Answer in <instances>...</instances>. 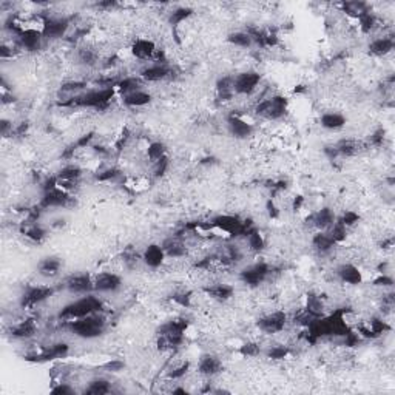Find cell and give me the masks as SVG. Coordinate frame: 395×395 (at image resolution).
Wrapping results in <instances>:
<instances>
[{
  "instance_id": "52a82bcc",
  "label": "cell",
  "mask_w": 395,
  "mask_h": 395,
  "mask_svg": "<svg viewBox=\"0 0 395 395\" xmlns=\"http://www.w3.org/2000/svg\"><path fill=\"white\" fill-rule=\"evenodd\" d=\"M70 201L68 191L62 190L61 187H54L50 190H45V194L41 201V207L42 209H50V207H62L67 206V203Z\"/></svg>"
},
{
  "instance_id": "680465c9",
  "label": "cell",
  "mask_w": 395,
  "mask_h": 395,
  "mask_svg": "<svg viewBox=\"0 0 395 395\" xmlns=\"http://www.w3.org/2000/svg\"><path fill=\"white\" fill-rule=\"evenodd\" d=\"M91 137H93V133H88V134H85L84 137H81L79 141H77V144L74 145L76 148L79 147V148H82V147H85L90 141H91Z\"/></svg>"
},
{
  "instance_id": "74e56055",
  "label": "cell",
  "mask_w": 395,
  "mask_h": 395,
  "mask_svg": "<svg viewBox=\"0 0 395 395\" xmlns=\"http://www.w3.org/2000/svg\"><path fill=\"white\" fill-rule=\"evenodd\" d=\"M117 87H119V91L127 96L130 93H134V91L141 90V82L134 77H128V79H124L122 82H119Z\"/></svg>"
},
{
  "instance_id": "4fadbf2b",
  "label": "cell",
  "mask_w": 395,
  "mask_h": 395,
  "mask_svg": "<svg viewBox=\"0 0 395 395\" xmlns=\"http://www.w3.org/2000/svg\"><path fill=\"white\" fill-rule=\"evenodd\" d=\"M67 289L71 293H87L94 289V281L88 275H74L67 281Z\"/></svg>"
},
{
  "instance_id": "603a6c76",
  "label": "cell",
  "mask_w": 395,
  "mask_h": 395,
  "mask_svg": "<svg viewBox=\"0 0 395 395\" xmlns=\"http://www.w3.org/2000/svg\"><path fill=\"white\" fill-rule=\"evenodd\" d=\"M162 249L165 252V255L171 256V258H179L185 253V246L182 244L181 240L177 238H168L164 241L162 244Z\"/></svg>"
},
{
  "instance_id": "be15d7a7",
  "label": "cell",
  "mask_w": 395,
  "mask_h": 395,
  "mask_svg": "<svg viewBox=\"0 0 395 395\" xmlns=\"http://www.w3.org/2000/svg\"><path fill=\"white\" fill-rule=\"evenodd\" d=\"M116 5V2H104V4H101L99 7H104V8H111V7H114Z\"/></svg>"
},
{
  "instance_id": "7a4b0ae2",
  "label": "cell",
  "mask_w": 395,
  "mask_h": 395,
  "mask_svg": "<svg viewBox=\"0 0 395 395\" xmlns=\"http://www.w3.org/2000/svg\"><path fill=\"white\" fill-rule=\"evenodd\" d=\"M114 96L113 88H102V90H94L82 96H74L70 97L68 102H62V105H74V107H90V108H99L107 105L111 97Z\"/></svg>"
},
{
  "instance_id": "ac0fdd59",
  "label": "cell",
  "mask_w": 395,
  "mask_h": 395,
  "mask_svg": "<svg viewBox=\"0 0 395 395\" xmlns=\"http://www.w3.org/2000/svg\"><path fill=\"white\" fill-rule=\"evenodd\" d=\"M42 31L39 30H25L22 34H21V44L30 50V51H34V50H39L41 48V42H42Z\"/></svg>"
},
{
  "instance_id": "30bf717a",
  "label": "cell",
  "mask_w": 395,
  "mask_h": 395,
  "mask_svg": "<svg viewBox=\"0 0 395 395\" xmlns=\"http://www.w3.org/2000/svg\"><path fill=\"white\" fill-rule=\"evenodd\" d=\"M68 30V21L67 19H45L42 34L44 37L56 39L62 37Z\"/></svg>"
},
{
  "instance_id": "9f6ffc18",
  "label": "cell",
  "mask_w": 395,
  "mask_h": 395,
  "mask_svg": "<svg viewBox=\"0 0 395 395\" xmlns=\"http://www.w3.org/2000/svg\"><path fill=\"white\" fill-rule=\"evenodd\" d=\"M104 367H105V369H108V370L117 372V370H121V369L124 367V363H122V361H116V360H113V361H110V363L104 364Z\"/></svg>"
},
{
  "instance_id": "f1b7e54d",
  "label": "cell",
  "mask_w": 395,
  "mask_h": 395,
  "mask_svg": "<svg viewBox=\"0 0 395 395\" xmlns=\"http://www.w3.org/2000/svg\"><path fill=\"white\" fill-rule=\"evenodd\" d=\"M333 212L330 209H321L315 216H313V223H315V227L318 229H327L333 224Z\"/></svg>"
},
{
  "instance_id": "d6a6232c",
  "label": "cell",
  "mask_w": 395,
  "mask_h": 395,
  "mask_svg": "<svg viewBox=\"0 0 395 395\" xmlns=\"http://www.w3.org/2000/svg\"><path fill=\"white\" fill-rule=\"evenodd\" d=\"M247 241H249V247L253 252H263L264 247H266V241L258 230H250L247 233Z\"/></svg>"
},
{
  "instance_id": "f907efd6",
  "label": "cell",
  "mask_w": 395,
  "mask_h": 395,
  "mask_svg": "<svg viewBox=\"0 0 395 395\" xmlns=\"http://www.w3.org/2000/svg\"><path fill=\"white\" fill-rule=\"evenodd\" d=\"M188 367H190V364H188V363H182L181 366L174 367V369L170 372V378H181V377H184V375L187 373Z\"/></svg>"
},
{
  "instance_id": "91938a15",
  "label": "cell",
  "mask_w": 395,
  "mask_h": 395,
  "mask_svg": "<svg viewBox=\"0 0 395 395\" xmlns=\"http://www.w3.org/2000/svg\"><path fill=\"white\" fill-rule=\"evenodd\" d=\"M53 393H73V389L71 387H68V386H57V387H54L53 389Z\"/></svg>"
},
{
  "instance_id": "e7e4bbea",
  "label": "cell",
  "mask_w": 395,
  "mask_h": 395,
  "mask_svg": "<svg viewBox=\"0 0 395 395\" xmlns=\"http://www.w3.org/2000/svg\"><path fill=\"white\" fill-rule=\"evenodd\" d=\"M8 127H10V125H8V122H7V121H4V122H2V133H4V134H7Z\"/></svg>"
},
{
  "instance_id": "f6af8a7d",
  "label": "cell",
  "mask_w": 395,
  "mask_h": 395,
  "mask_svg": "<svg viewBox=\"0 0 395 395\" xmlns=\"http://www.w3.org/2000/svg\"><path fill=\"white\" fill-rule=\"evenodd\" d=\"M84 87H85V84H82V82H70V84L62 85L61 93L62 94H76L77 91L84 90Z\"/></svg>"
},
{
  "instance_id": "3957f363",
  "label": "cell",
  "mask_w": 395,
  "mask_h": 395,
  "mask_svg": "<svg viewBox=\"0 0 395 395\" xmlns=\"http://www.w3.org/2000/svg\"><path fill=\"white\" fill-rule=\"evenodd\" d=\"M105 329V321L101 317L88 315L84 318H77L71 323V330L73 333H76L81 338H96L99 335H102Z\"/></svg>"
},
{
  "instance_id": "60d3db41",
  "label": "cell",
  "mask_w": 395,
  "mask_h": 395,
  "mask_svg": "<svg viewBox=\"0 0 395 395\" xmlns=\"http://www.w3.org/2000/svg\"><path fill=\"white\" fill-rule=\"evenodd\" d=\"M346 13L350 14V16H355V17H361L363 14L367 13V8L364 4H360V2H349V4H344L343 5Z\"/></svg>"
},
{
  "instance_id": "681fc988",
  "label": "cell",
  "mask_w": 395,
  "mask_h": 395,
  "mask_svg": "<svg viewBox=\"0 0 395 395\" xmlns=\"http://www.w3.org/2000/svg\"><path fill=\"white\" fill-rule=\"evenodd\" d=\"M167 168H168V159H167V157H162L161 161L154 162V170H153V173H154L156 177H159V176H162V174L167 171Z\"/></svg>"
},
{
  "instance_id": "ffe728a7",
  "label": "cell",
  "mask_w": 395,
  "mask_h": 395,
  "mask_svg": "<svg viewBox=\"0 0 395 395\" xmlns=\"http://www.w3.org/2000/svg\"><path fill=\"white\" fill-rule=\"evenodd\" d=\"M338 276L341 278V281L347 283V284H360L361 283V272L352 266V264H343L340 269H338Z\"/></svg>"
},
{
  "instance_id": "7402d4cb",
  "label": "cell",
  "mask_w": 395,
  "mask_h": 395,
  "mask_svg": "<svg viewBox=\"0 0 395 395\" xmlns=\"http://www.w3.org/2000/svg\"><path fill=\"white\" fill-rule=\"evenodd\" d=\"M392 48H393V41L390 37L377 39L369 45V51L373 56H386L392 51Z\"/></svg>"
},
{
  "instance_id": "8992f818",
  "label": "cell",
  "mask_w": 395,
  "mask_h": 395,
  "mask_svg": "<svg viewBox=\"0 0 395 395\" xmlns=\"http://www.w3.org/2000/svg\"><path fill=\"white\" fill-rule=\"evenodd\" d=\"M261 81V76L255 71H246L235 77L233 90L238 94H250L256 90L258 84Z\"/></svg>"
},
{
  "instance_id": "f546056e",
  "label": "cell",
  "mask_w": 395,
  "mask_h": 395,
  "mask_svg": "<svg viewBox=\"0 0 395 395\" xmlns=\"http://www.w3.org/2000/svg\"><path fill=\"white\" fill-rule=\"evenodd\" d=\"M335 151H337V154H341V156H353L360 151V144L357 141L346 139V141H341L337 144Z\"/></svg>"
},
{
  "instance_id": "5bb4252c",
  "label": "cell",
  "mask_w": 395,
  "mask_h": 395,
  "mask_svg": "<svg viewBox=\"0 0 395 395\" xmlns=\"http://www.w3.org/2000/svg\"><path fill=\"white\" fill-rule=\"evenodd\" d=\"M229 130L235 137L244 139L252 134L253 127H252V124L246 122L244 119H241L238 116H232V117H229Z\"/></svg>"
},
{
  "instance_id": "816d5d0a",
  "label": "cell",
  "mask_w": 395,
  "mask_h": 395,
  "mask_svg": "<svg viewBox=\"0 0 395 395\" xmlns=\"http://www.w3.org/2000/svg\"><path fill=\"white\" fill-rule=\"evenodd\" d=\"M116 176H119V171H117L116 168H108V170L99 173L96 177H97L99 181H110V179H114Z\"/></svg>"
},
{
  "instance_id": "e575fe53",
  "label": "cell",
  "mask_w": 395,
  "mask_h": 395,
  "mask_svg": "<svg viewBox=\"0 0 395 395\" xmlns=\"http://www.w3.org/2000/svg\"><path fill=\"white\" fill-rule=\"evenodd\" d=\"M333 244L335 243L332 241V238L327 233H317L313 236V246L320 252H329L333 247Z\"/></svg>"
},
{
  "instance_id": "7dc6e473",
  "label": "cell",
  "mask_w": 395,
  "mask_h": 395,
  "mask_svg": "<svg viewBox=\"0 0 395 395\" xmlns=\"http://www.w3.org/2000/svg\"><path fill=\"white\" fill-rule=\"evenodd\" d=\"M241 353L243 355H247V357H255V355H258L260 353V346L258 344H255V343H246V344H243L241 346Z\"/></svg>"
},
{
  "instance_id": "8d00e7d4",
  "label": "cell",
  "mask_w": 395,
  "mask_h": 395,
  "mask_svg": "<svg viewBox=\"0 0 395 395\" xmlns=\"http://www.w3.org/2000/svg\"><path fill=\"white\" fill-rule=\"evenodd\" d=\"M85 392L91 393V395H105L110 392V384L107 380H94L90 383V386Z\"/></svg>"
},
{
  "instance_id": "6da1fadb",
  "label": "cell",
  "mask_w": 395,
  "mask_h": 395,
  "mask_svg": "<svg viewBox=\"0 0 395 395\" xmlns=\"http://www.w3.org/2000/svg\"><path fill=\"white\" fill-rule=\"evenodd\" d=\"M101 307H102L101 300L90 295V297H84V298L65 306L61 312V317L67 318V320H77V318H84V317L99 312Z\"/></svg>"
},
{
  "instance_id": "db71d44e",
  "label": "cell",
  "mask_w": 395,
  "mask_h": 395,
  "mask_svg": "<svg viewBox=\"0 0 395 395\" xmlns=\"http://www.w3.org/2000/svg\"><path fill=\"white\" fill-rule=\"evenodd\" d=\"M384 141V130H377L372 136H370V144L372 145H381Z\"/></svg>"
},
{
  "instance_id": "484cf974",
  "label": "cell",
  "mask_w": 395,
  "mask_h": 395,
  "mask_svg": "<svg viewBox=\"0 0 395 395\" xmlns=\"http://www.w3.org/2000/svg\"><path fill=\"white\" fill-rule=\"evenodd\" d=\"M233 82L235 77H223L218 81L216 84V91H218V97L221 101H230L235 90H233Z\"/></svg>"
},
{
  "instance_id": "9a60e30c",
  "label": "cell",
  "mask_w": 395,
  "mask_h": 395,
  "mask_svg": "<svg viewBox=\"0 0 395 395\" xmlns=\"http://www.w3.org/2000/svg\"><path fill=\"white\" fill-rule=\"evenodd\" d=\"M121 286V278L114 273H101L94 280V289L99 292H113L119 289Z\"/></svg>"
},
{
  "instance_id": "ab89813d",
  "label": "cell",
  "mask_w": 395,
  "mask_h": 395,
  "mask_svg": "<svg viewBox=\"0 0 395 395\" xmlns=\"http://www.w3.org/2000/svg\"><path fill=\"white\" fill-rule=\"evenodd\" d=\"M191 14H193V11H191L190 8H177V10H174V11L171 13V16H170V24L176 27V25L182 24L185 19H188Z\"/></svg>"
},
{
  "instance_id": "6f0895ef",
  "label": "cell",
  "mask_w": 395,
  "mask_h": 395,
  "mask_svg": "<svg viewBox=\"0 0 395 395\" xmlns=\"http://www.w3.org/2000/svg\"><path fill=\"white\" fill-rule=\"evenodd\" d=\"M392 284H393L392 278H389V276H386V275H383V276H380V278H377V280H375V286L387 287V286H392Z\"/></svg>"
},
{
  "instance_id": "836d02e7",
  "label": "cell",
  "mask_w": 395,
  "mask_h": 395,
  "mask_svg": "<svg viewBox=\"0 0 395 395\" xmlns=\"http://www.w3.org/2000/svg\"><path fill=\"white\" fill-rule=\"evenodd\" d=\"M227 41H229L232 45H236V47H241V48H247V47H250V45L253 44L252 37H250L247 33H243V31L229 34Z\"/></svg>"
},
{
  "instance_id": "5b68a950",
  "label": "cell",
  "mask_w": 395,
  "mask_h": 395,
  "mask_svg": "<svg viewBox=\"0 0 395 395\" xmlns=\"http://www.w3.org/2000/svg\"><path fill=\"white\" fill-rule=\"evenodd\" d=\"M213 227L229 233V235H243V233H249L252 229H249L250 224L246 223H241L238 218L235 216H230V215H221V216H216L213 221H212Z\"/></svg>"
},
{
  "instance_id": "cb8c5ba5",
  "label": "cell",
  "mask_w": 395,
  "mask_h": 395,
  "mask_svg": "<svg viewBox=\"0 0 395 395\" xmlns=\"http://www.w3.org/2000/svg\"><path fill=\"white\" fill-rule=\"evenodd\" d=\"M187 330V321L182 318L177 320H171L167 324H164L159 329L161 335H184V332Z\"/></svg>"
},
{
  "instance_id": "7c38bea8",
  "label": "cell",
  "mask_w": 395,
  "mask_h": 395,
  "mask_svg": "<svg viewBox=\"0 0 395 395\" xmlns=\"http://www.w3.org/2000/svg\"><path fill=\"white\" fill-rule=\"evenodd\" d=\"M53 289L51 287H44V286H39V287H31L25 292L24 295V300H22V304L24 306H34V304H39L42 301H45L47 298H50L53 295Z\"/></svg>"
},
{
  "instance_id": "1f68e13d",
  "label": "cell",
  "mask_w": 395,
  "mask_h": 395,
  "mask_svg": "<svg viewBox=\"0 0 395 395\" xmlns=\"http://www.w3.org/2000/svg\"><path fill=\"white\" fill-rule=\"evenodd\" d=\"M34 332H36V324H34V321H31V320L22 321L21 324H17V326L11 330L13 337H17V338H28V337L34 335Z\"/></svg>"
},
{
  "instance_id": "b9f144b4",
  "label": "cell",
  "mask_w": 395,
  "mask_h": 395,
  "mask_svg": "<svg viewBox=\"0 0 395 395\" xmlns=\"http://www.w3.org/2000/svg\"><path fill=\"white\" fill-rule=\"evenodd\" d=\"M346 235H347V227L343 226L341 223H337V224L332 227L330 233H329V236L332 238L333 243H343V241L346 240Z\"/></svg>"
},
{
  "instance_id": "c3c4849f",
  "label": "cell",
  "mask_w": 395,
  "mask_h": 395,
  "mask_svg": "<svg viewBox=\"0 0 395 395\" xmlns=\"http://www.w3.org/2000/svg\"><path fill=\"white\" fill-rule=\"evenodd\" d=\"M358 220H360V216H358L355 212H346V213L343 215V218H341L340 223H341L343 226H346V227H350V226L357 224Z\"/></svg>"
},
{
  "instance_id": "ee69618b",
  "label": "cell",
  "mask_w": 395,
  "mask_h": 395,
  "mask_svg": "<svg viewBox=\"0 0 395 395\" xmlns=\"http://www.w3.org/2000/svg\"><path fill=\"white\" fill-rule=\"evenodd\" d=\"M25 235H27L28 238H31L33 241H42V240L47 236V232H45L41 226L31 224V226H28V229L25 230Z\"/></svg>"
},
{
  "instance_id": "d590c367",
  "label": "cell",
  "mask_w": 395,
  "mask_h": 395,
  "mask_svg": "<svg viewBox=\"0 0 395 395\" xmlns=\"http://www.w3.org/2000/svg\"><path fill=\"white\" fill-rule=\"evenodd\" d=\"M323 309H324V306H323L321 298L310 293V295L307 297V307H306V310H307L310 315H313V317L317 318V317H320V315L323 313Z\"/></svg>"
},
{
  "instance_id": "f5cc1de1",
  "label": "cell",
  "mask_w": 395,
  "mask_h": 395,
  "mask_svg": "<svg viewBox=\"0 0 395 395\" xmlns=\"http://www.w3.org/2000/svg\"><path fill=\"white\" fill-rule=\"evenodd\" d=\"M81 61H82L84 64L91 65V64H94V61H96V54H94L91 50H82V51H81Z\"/></svg>"
},
{
  "instance_id": "4dcf8cb0",
  "label": "cell",
  "mask_w": 395,
  "mask_h": 395,
  "mask_svg": "<svg viewBox=\"0 0 395 395\" xmlns=\"http://www.w3.org/2000/svg\"><path fill=\"white\" fill-rule=\"evenodd\" d=\"M207 293L213 298V300H218V301H226L229 300L232 295H233V289L226 286V284H216V286H212L207 289Z\"/></svg>"
},
{
  "instance_id": "83f0119b",
  "label": "cell",
  "mask_w": 395,
  "mask_h": 395,
  "mask_svg": "<svg viewBox=\"0 0 395 395\" xmlns=\"http://www.w3.org/2000/svg\"><path fill=\"white\" fill-rule=\"evenodd\" d=\"M150 101H151V96L148 93L142 91V90H137L134 93H130V94L124 96V102L128 107H144Z\"/></svg>"
},
{
  "instance_id": "11a10c76",
  "label": "cell",
  "mask_w": 395,
  "mask_h": 395,
  "mask_svg": "<svg viewBox=\"0 0 395 395\" xmlns=\"http://www.w3.org/2000/svg\"><path fill=\"white\" fill-rule=\"evenodd\" d=\"M173 300H174L177 304L184 306V307L190 306V297H188L187 293H177V295H174V297H173Z\"/></svg>"
},
{
  "instance_id": "277c9868",
  "label": "cell",
  "mask_w": 395,
  "mask_h": 395,
  "mask_svg": "<svg viewBox=\"0 0 395 395\" xmlns=\"http://www.w3.org/2000/svg\"><path fill=\"white\" fill-rule=\"evenodd\" d=\"M286 107H287V101L281 96H275L267 101H263L256 107V113L266 119H280L284 116Z\"/></svg>"
},
{
  "instance_id": "d6986e66",
  "label": "cell",
  "mask_w": 395,
  "mask_h": 395,
  "mask_svg": "<svg viewBox=\"0 0 395 395\" xmlns=\"http://www.w3.org/2000/svg\"><path fill=\"white\" fill-rule=\"evenodd\" d=\"M131 53L137 59H151L156 53V48H154V44L151 41L141 39V41H136V44L131 48Z\"/></svg>"
},
{
  "instance_id": "9c48e42d",
  "label": "cell",
  "mask_w": 395,
  "mask_h": 395,
  "mask_svg": "<svg viewBox=\"0 0 395 395\" xmlns=\"http://www.w3.org/2000/svg\"><path fill=\"white\" fill-rule=\"evenodd\" d=\"M267 275H269V266L264 264V263H258V264L243 270L241 272V280L249 286H258L266 280Z\"/></svg>"
},
{
  "instance_id": "6125c7cd",
  "label": "cell",
  "mask_w": 395,
  "mask_h": 395,
  "mask_svg": "<svg viewBox=\"0 0 395 395\" xmlns=\"http://www.w3.org/2000/svg\"><path fill=\"white\" fill-rule=\"evenodd\" d=\"M301 204H303V198H301V196H298L297 200H295V203H293V207H295V210H298V209L301 207Z\"/></svg>"
},
{
  "instance_id": "ba28073f",
  "label": "cell",
  "mask_w": 395,
  "mask_h": 395,
  "mask_svg": "<svg viewBox=\"0 0 395 395\" xmlns=\"http://www.w3.org/2000/svg\"><path fill=\"white\" fill-rule=\"evenodd\" d=\"M286 321H287V317L286 313L283 312H273L270 315H266L263 317L260 321H258V326L263 332L266 333H276V332H281L286 326Z\"/></svg>"
},
{
  "instance_id": "d4e9b609",
  "label": "cell",
  "mask_w": 395,
  "mask_h": 395,
  "mask_svg": "<svg viewBox=\"0 0 395 395\" xmlns=\"http://www.w3.org/2000/svg\"><path fill=\"white\" fill-rule=\"evenodd\" d=\"M346 124V117L340 113H326L321 116V125L327 130H340Z\"/></svg>"
},
{
  "instance_id": "94428289",
  "label": "cell",
  "mask_w": 395,
  "mask_h": 395,
  "mask_svg": "<svg viewBox=\"0 0 395 395\" xmlns=\"http://www.w3.org/2000/svg\"><path fill=\"white\" fill-rule=\"evenodd\" d=\"M267 209H269L270 216H273V218H276V216H278V209L273 206V203H269V204H267Z\"/></svg>"
},
{
  "instance_id": "4316f807",
  "label": "cell",
  "mask_w": 395,
  "mask_h": 395,
  "mask_svg": "<svg viewBox=\"0 0 395 395\" xmlns=\"http://www.w3.org/2000/svg\"><path fill=\"white\" fill-rule=\"evenodd\" d=\"M61 260L59 258H54V256H50V258H45L41 266H39V272L44 275V276H56L61 270Z\"/></svg>"
},
{
  "instance_id": "bcb514c9",
  "label": "cell",
  "mask_w": 395,
  "mask_h": 395,
  "mask_svg": "<svg viewBox=\"0 0 395 395\" xmlns=\"http://www.w3.org/2000/svg\"><path fill=\"white\" fill-rule=\"evenodd\" d=\"M289 353V349L284 347V346H276V347H272L269 350V358H273V360H283L286 355Z\"/></svg>"
},
{
  "instance_id": "e0dca14e",
  "label": "cell",
  "mask_w": 395,
  "mask_h": 395,
  "mask_svg": "<svg viewBox=\"0 0 395 395\" xmlns=\"http://www.w3.org/2000/svg\"><path fill=\"white\" fill-rule=\"evenodd\" d=\"M170 74V68L165 65V64H154L145 70H142L141 76L145 79V81H150V82H157V81H162L165 79L167 76Z\"/></svg>"
},
{
  "instance_id": "8fae6325",
  "label": "cell",
  "mask_w": 395,
  "mask_h": 395,
  "mask_svg": "<svg viewBox=\"0 0 395 395\" xmlns=\"http://www.w3.org/2000/svg\"><path fill=\"white\" fill-rule=\"evenodd\" d=\"M67 353H68V346L64 344V343H59V344H53L51 347L45 349V350L41 352V353L27 357V360H30V361H50V360L62 358V357H65Z\"/></svg>"
},
{
  "instance_id": "44dd1931",
  "label": "cell",
  "mask_w": 395,
  "mask_h": 395,
  "mask_svg": "<svg viewBox=\"0 0 395 395\" xmlns=\"http://www.w3.org/2000/svg\"><path fill=\"white\" fill-rule=\"evenodd\" d=\"M221 361L213 355H204L200 361V372L204 375H215L221 370Z\"/></svg>"
},
{
  "instance_id": "f35d334b",
  "label": "cell",
  "mask_w": 395,
  "mask_h": 395,
  "mask_svg": "<svg viewBox=\"0 0 395 395\" xmlns=\"http://www.w3.org/2000/svg\"><path fill=\"white\" fill-rule=\"evenodd\" d=\"M147 153H148L150 161L157 162V161H161L162 157H165V145L161 144V142H153V144H150Z\"/></svg>"
},
{
  "instance_id": "7bdbcfd3",
  "label": "cell",
  "mask_w": 395,
  "mask_h": 395,
  "mask_svg": "<svg viewBox=\"0 0 395 395\" xmlns=\"http://www.w3.org/2000/svg\"><path fill=\"white\" fill-rule=\"evenodd\" d=\"M358 19H360V27H361V30H363L364 33L372 31V30L375 28V25H377V19H375V16H373V14H370L369 11H367L366 14H363L361 17H358Z\"/></svg>"
},
{
  "instance_id": "2e32d148",
  "label": "cell",
  "mask_w": 395,
  "mask_h": 395,
  "mask_svg": "<svg viewBox=\"0 0 395 395\" xmlns=\"http://www.w3.org/2000/svg\"><path fill=\"white\" fill-rule=\"evenodd\" d=\"M164 258H165V252L162 249V246H156V244H151L145 249L144 252V263L153 269L159 267L162 263H164Z\"/></svg>"
}]
</instances>
